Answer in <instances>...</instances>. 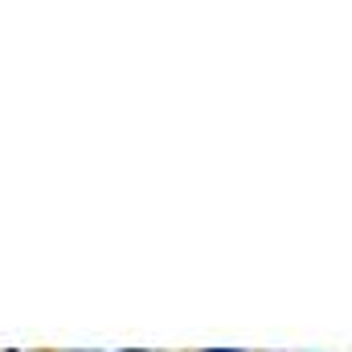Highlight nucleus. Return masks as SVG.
Here are the masks:
<instances>
[{
	"label": "nucleus",
	"instance_id": "obj_2",
	"mask_svg": "<svg viewBox=\"0 0 352 352\" xmlns=\"http://www.w3.org/2000/svg\"><path fill=\"white\" fill-rule=\"evenodd\" d=\"M123 352H144V349H123Z\"/></svg>",
	"mask_w": 352,
	"mask_h": 352
},
{
	"label": "nucleus",
	"instance_id": "obj_1",
	"mask_svg": "<svg viewBox=\"0 0 352 352\" xmlns=\"http://www.w3.org/2000/svg\"><path fill=\"white\" fill-rule=\"evenodd\" d=\"M205 352H246V349H205Z\"/></svg>",
	"mask_w": 352,
	"mask_h": 352
}]
</instances>
